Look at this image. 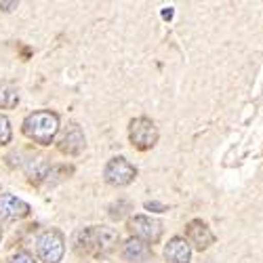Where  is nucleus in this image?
<instances>
[{
  "instance_id": "9b49d317",
  "label": "nucleus",
  "mask_w": 263,
  "mask_h": 263,
  "mask_svg": "<svg viewBox=\"0 0 263 263\" xmlns=\"http://www.w3.org/2000/svg\"><path fill=\"white\" fill-rule=\"evenodd\" d=\"M164 259L166 263H190L192 261V247L185 238L175 236L164 247Z\"/></svg>"
},
{
  "instance_id": "6ab92c4d",
  "label": "nucleus",
  "mask_w": 263,
  "mask_h": 263,
  "mask_svg": "<svg viewBox=\"0 0 263 263\" xmlns=\"http://www.w3.org/2000/svg\"><path fill=\"white\" fill-rule=\"evenodd\" d=\"M162 17H164V19H171V17H173V11H171V9H168V11H164V13H162Z\"/></svg>"
},
{
  "instance_id": "7ed1b4c3",
  "label": "nucleus",
  "mask_w": 263,
  "mask_h": 263,
  "mask_svg": "<svg viewBox=\"0 0 263 263\" xmlns=\"http://www.w3.org/2000/svg\"><path fill=\"white\" fill-rule=\"evenodd\" d=\"M38 257L45 263H59L65 255V238L59 230H47L42 232L36 240Z\"/></svg>"
},
{
  "instance_id": "ddd939ff",
  "label": "nucleus",
  "mask_w": 263,
  "mask_h": 263,
  "mask_svg": "<svg viewBox=\"0 0 263 263\" xmlns=\"http://www.w3.org/2000/svg\"><path fill=\"white\" fill-rule=\"evenodd\" d=\"M49 171H51V166H49V162L42 158V156L30 158L28 164H26V173H28L30 181H40V179L49 177Z\"/></svg>"
},
{
  "instance_id": "39448f33",
  "label": "nucleus",
  "mask_w": 263,
  "mask_h": 263,
  "mask_svg": "<svg viewBox=\"0 0 263 263\" xmlns=\"http://www.w3.org/2000/svg\"><path fill=\"white\" fill-rule=\"evenodd\" d=\"M128 139L137 149H149L158 141V128L149 118H135L128 124Z\"/></svg>"
},
{
  "instance_id": "0eeeda50",
  "label": "nucleus",
  "mask_w": 263,
  "mask_h": 263,
  "mask_svg": "<svg viewBox=\"0 0 263 263\" xmlns=\"http://www.w3.org/2000/svg\"><path fill=\"white\" fill-rule=\"evenodd\" d=\"M84 145H86V137H84L78 122H70L68 126H65L61 130V135H59V141H57V147L68 156L80 154V152L84 149Z\"/></svg>"
},
{
  "instance_id": "f8f14e48",
  "label": "nucleus",
  "mask_w": 263,
  "mask_h": 263,
  "mask_svg": "<svg viewBox=\"0 0 263 263\" xmlns=\"http://www.w3.org/2000/svg\"><path fill=\"white\" fill-rule=\"evenodd\" d=\"M19 103V89L13 82L0 80V107L3 109H13Z\"/></svg>"
},
{
  "instance_id": "6e6552de",
  "label": "nucleus",
  "mask_w": 263,
  "mask_h": 263,
  "mask_svg": "<svg viewBox=\"0 0 263 263\" xmlns=\"http://www.w3.org/2000/svg\"><path fill=\"white\" fill-rule=\"evenodd\" d=\"M30 215V204L13 194H0V221H17Z\"/></svg>"
},
{
  "instance_id": "4468645a",
  "label": "nucleus",
  "mask_w": 263,
  "mask_h": 263,
  "mask_svg": "<svg viewBox=\"0 0 263 263\" xmlns=\"http://www.w3.org/2000/svg\"><path fill=\"white\" fill-rule=\"evenodd\" d=\"M11 137H13V130H11V120L0 114V145H7L11 143Z\"/></svg>"
},
{
  "instance_id": "dca6fc26",
  "label": "nucleus",
  "mask_w": 263,
  "mask_h": 263,
  "mask_svg": "<svg viewBox=\"0 0 263 263\" xmlns=\"http://www.w3.org/2000/svg\"><path fill=\"white\" fill-rule=\"evenodd\" d=\"M122 209H128V202L126 200H120L118 204L109 206V217H112V219H122L124 217V211Z\"/></svg>"
},
{
  "instance_id": "9d476101",
  "label": "nucleus",
  "mask_w": 263,
  "mask_h": 263,
  "mask_svg": "<svg viewBox=\"0 0 263 263\" xmlns=\"http://www.w3.org/2000/svg\"><path fill=\"white\" fill-rule=\"evenodd\" d=\"M122 257L128 263H147L149 259H154V251H152V247L147 242H143V240L128 238L122 249Z\"/></svg>"
},
{
  "instance_id": "f3484780",
  "label": "nucleus",
  "mask_w": 263,
  "mask_h": 263,
  "mask_svg": "<svg viewBox=\"0 0 263 263\" xmlns=\"http://www.w3.org/2000/svg\"><path fill=\"white\" fill-rule=\"evenodd\" d=\"M145 209L147 211H152L154 209V213H164V211H168L164 204H160V202H145Z\"/></svg>"
},
{
  "instance_id": "f257e3e1",
  "label": "nucleus",
  "mask_w": 263,
  "mask_h": 263,
  "mask_svg": "<svg viewBox=\"0 0 263 263\" xmlns=\"http://www.w3.org/2000/svg\"><path fill=\"white\" fill-rule=\"evenodd\" d=\"M118 242V232L107 226H93L84 228L74 238V249L80 255L89 253H107L112 251Z\"/></svg>"
},
{
  "instance_id": "1a4fd4ad",
  "label": "nucleus",
  "mask_w": 263,
  "mask_h": 263,
  "mask_svg": "<svg viewBox=\"0 0 263 263\" xmlns=\"http://www.w3.org/2000/svg\"><path fill=\"white\" fill-rule=\"evenodd\" d=\"M185 234H187V238H185L187 242L194 245L196 249H200V251L209 249L215 242V234L211 232V228L204 221H200V219H194V221H190Z\"/></svg>"
},
{
  "instance_id": "a211bd4d",
  "label": "nucleus",
  "mask_w": 263,
  "mask_h": 263,
  "mask_svg": "<svg viewBox=\"0 0 263 263\" xmlns=\"http://www.w3.org/2000/svg\"><path fill=\"white\" fill-rule=\"evenodd\" d=\"M0 7L5 11H13V9H17V3H0Z\"/></svg>"
},
{
  "instance_id": "2eb2a0df",
  "label": "nucleus",
  "mask_w": 263,
  "mask_h": 263,
  "mask_svg": "<svg viewBox=\"0 0 263 263\" xmlns=\"http://www.w3.org/2000/svg\"><path fill=\"white\" fill-rule=\"evenodd\" d=\"M11 263H36L34 255L28 253V251H17L13 257H11Z\"/></svg>"
},
{
  "instance_id": "aec40b11",
  "label": "nucleus",
  "mask_w": 263,
  "mask_h": 263,
  "mask_svg": "<svg viewBox=\"0 0 263 263\" xmlns=\"http://www.w3.org/2000/svg\"><path fill=\"white\" fill-rule=\"evenodd\" d=\"M0 240H3V230H0Z\"/></svg>"
},
{
  "instance_id": "f03ea898",
  "label": "nucleus",
  "mask_w": 263,
  "mask_h": 263,
  "mask_svg": "<svg viewBox=\"0 0 263 263\" xmlns=\"http://www.w3.org/2000/svg\"><path fill=\"white\" fill-rule=\"evenodd\" d=\"M24 133L32 141L40 145H51L55 135L59 133V116L51 109H40V112H32L24 120Z\"/></svg>"
},
{
  "instance_id": "20e7f679",
  "label": "nucleus",
  "mask_w": 263,
  "mask_h": 263,
  "mask_svg": "<svg viewBox=\"0 0 263 263\" xmlns=\"http://www.w3.org/2000/svg\"><path fill=\"white\" fill-rule=\"evenodd\" d=\"M137 177V168L130 164L126 158L116 156V158H109L105 168H103V179L105 183L114 185V187H124L128 183H133Z\"/></svg>"
},
{
  "instance_id": "423d86ee",
  "label": "nucleus",
  "mask_w": 263,
  "mask_h": 263,
  "mask_svg": "<svg viewBox=\"0 0 263 263\" xmlns=\"http://www.w3.org/2000/svg\"><path fill=\"white\" fill-rule=\"evenodd\" d=\"M128 230L133 238H139L147 245H156L162 238V223L154 217L147 215H135L128 219Z\"/></svg>"
}]
</instances>
